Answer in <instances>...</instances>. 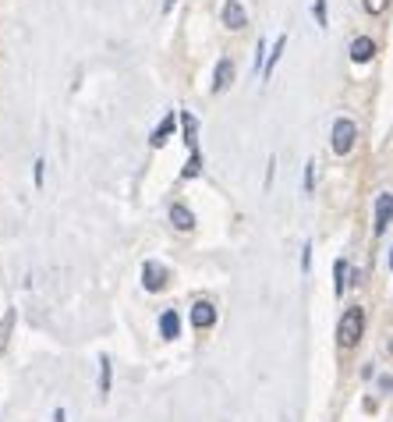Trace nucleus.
I'll return each mask as SVG.
<instances>
[{"mask_svg":"<svg viewBox=\"0 0 393 422\" xmlns=\"http://www.w3.org/2000/svg\"><path fill=\"white\" fill-rule=\"evenodd\" d=\"M361 330H365V309H361V305L344 309L340 327H336V344H340V348H354V344L361 341Z\"/></svg>","mask_w":393,"mask_h":422,"instance_id":"nucleus-1","label":"nucleus"},{"mask_svg":"<svg viewBox=\"0 0 393 422\" xmlns=\"http://www.w3.org/2000/svg\"><path fill=\"white\" fill-rule=\"evenodd\" d=\"M354 139H358V128H354V121L340 117V121L333 124V153H336V156H347V153L354 149Z\"/></svg>","mask_w":393,"mask_h":422,"instance_id":"nucleus-2","label":"nucleus"},{"mask_svg":"<svg viewBox=\"0 0 393 422\" xmlns=\"http://www.w3.org/2000/svg\"><path fill=\"white\" fill-rule=\"evenodd\" d=\"M389 221H393V195L382 192V195L375 199V235H382V231L389 228Z\"/></svg>","mask_w":393,"mask_h":422,"instance_id":"nucleus-3","label":"nucleus"},{"mask_svg":"<svg viewBox=\"0 0 393 422\" xmlns=\"http://www.w3.org/2000/svg\"><path fill=\"white\" fill-rule=\"evenodd\" d=\"M375 57V43L368 40V36H358L354 43H351V61L354 64H368Z\"/></svg>","mask_w":393,"mask_h":422,"instance_id":"nucleus-4","label":"nucleus"},{"mask_svg":"<svg viewBox=\"0 0 393 422\" xmlns=\"http://www.w3.org/2000/svg\"><path fill=\"white\" fill-rule=\"evenodd\" d=\"M142 281H146V291H163V284H167V270L156 266V263H146Z\"/></svg>","mask_w":393,"mask_h":422,"instance_id":"nucleus-5","label":"nucleus"},{"mask_svg":"<svg viewBox=\"0 0 393 422\" xmlns=\"http://www.w3.org/2000/svg\"><path fill=\"white\" fill-rule=\"evenodd\" d=\"M192 323H195L199 330L213 327V323H216V309H213L209 302H195V305H192Z\"/></svg>","mask_w":393,"mask_h":422,"instance_id":"nucleus-6","label":"nucleus"},{"mask_svg":"<svg viewBox=\"0 0 393 422\" xmlns=\"http://www.w3.org/2000/svg\"><path fill=\"white\" fill-rule=\"evenodd\" d=\"M245 8L237 4V0H227V4H223V25L227 29H245Z\"/></svg>","mask_w":393,"mask_h":422,"instance_id":"nucleus-7","label":"nucleus"},{"mask_svg":"<svg viewBox=\"0 0 393 422\" xmlns=\"http://www.w3.org/2000/svg\"><path fill=\"white\" fill-rule=\"evenodd\" d=\"M230 82H234V64L223 57V61L216 64V75H213V93H223Z\"/></svg>","mask_w":393,"mask_h":422,"instance_id":"nucleus-8","label":"nucleus"},{"mask_svg":"<svg viewBox=\"0 0 393 422\" xmlns=\"http://www.w3.org/2000/svg\"><path fill=\"white\" fill-rule=\"evenodd\" d=\"M170 224H174L177 231H192V228H195L192 209H188V206H170Z\"/></svg>","mask_w":393,"mask_h":422,"instance_id":"nucleus-9","label":"nucleus"},{"mask_svg":"<svg viewBox=\"0 0 393 422\" xmlns=\"http://www.w3.org/2000/svg\"><path fill=\"white\" fill-rule=\"evenodd\" d=\"M181 128H184V142H188V149L199 153V121H195L188 110L181 114Z\"/></svg>","mask_w":393,"mask_h":422,"instance_id":"nucleus-10","label":"nucleus"},{"mask_svg":"<svg viewBox=\"0 0 393 422\" xmlns=\"http://www.w3.org/2000/svg\"><path fill=\"white\" fill-rule=\"evenodd\" d=\"M174 124H177V117H174V114H167V117L160 121V128H156V131L149 135V142H153V146L160 149V146H163V142H167V139L174 135Z\"/></svg>","mask_w":393,"mask_h":422,"instance_id":"nucleus-11","label":"nucleus"},{"mask_svg":"<svg viewBox=\"0 0 393 422\" xmlns=\"http://www.w3.org/2000/svg\"><path fill=\"white\" fill-rule=\"evenodd\" d=\"M160 334H163L167 341H174V337L181 334V320H177V312H174V309H167V312L160 316Z\"/></svg>","mask_w":393,"mask_h":422,"instance_id":"nucleus-12","label":"nucleus"},{"mask_svg":"<svg viewBox=\"0 0 393 422\" xmlns=\"http://www.w3.org/2000/svg\"><path fill=\"white\" fill-rule=\"evenodd\" d=\"M15 309H8L4 312V320H0V355H4L8 351V341H11V330H15Z\"/></svg>","mask_w":393,"mask_h":422,"instance_id":"nucleus-13","label":"nucleus"},{"mask_svg":"<svg viewBox=\"0 0 393 422\" xmlns=\"http://www.w3.org/2000/svg\"><path fill=\"white\" fill-rule=\"evenodd\" d=\"M283 50H287V36H280V40H276V47H273V54L266 57V68H262V75H266V78H269V75H273V68L280 64V54H283Z\"/></svg>","mask_w":393,"mask_h":422,"instance_id":"nucleus-14","label":"nucleus"},{"mask_svg":"<svg viewBox=\"0 0 393 422\" xmlns=\"http://www.w3.org/2000/svg\"><path fill=\"white\" fill-rule=\"evenodd\" d=\"M333 277H336V295H344V288L351 284V281H347V277H351V266H347L344 259H336V263H333Z\"/></svg>","mask_w":393,"mask_h":422,"instance_id":"nucleus-15","label":"nucleus"},{"mask_svg":"<svg viewBox=\"0 0 393 422\" xmlns=\"http://www.w3.org/2000/svg\"><path fill=\"white\" fill-rule=\"evenodd\" d=\"M199 170H202V156H199V153H192V156H188V163H184V170H181V177H195Z\"/></svg>","mask_w":393,"mask_h":422,"instance_id":"nucleus-16","label":"nucleus"},{"mask_svg":"<svg viewBox=\"0 0 393 422\" xmlns=\"http://www.w3.org/2000/svg\"><path fill=\"white\" fill-rule=\"evenodd\" d=\"M100 394H103V397L110 394V362H107V358L100 362Z\"/></svg>","mask_w":393,"mask_h":422,"instance_id":"nucleus-17","label":"nucleus"},{"mask_svg":"<svg viewBox=\"0 0 393 422\" xmlns=\"http://www.w3.org/2000/svg\"><path fill=\"white\" fill-rule=\"evenodd\" d=\"M361 4H365V11H368V15H382L389 0H361Z\"/></svg>","mask_w":393,"mask_h":422,"instance_id":"nucleus-18","label":"nucleus"},{"mask_svg":"<svg viewBox=\"0 0 393 422\" xmlns=\"http://www.w3.org/2000/svg\"><path fill=\"white\" fill-rule=\"evenodd\" d=\"M312 184H315V160H312L308 170H305V192H312Z\"/></svg>","mask_w":393,"mask_h":422,"instance_id":"nucleus-19","label":"nucleus"},{"mask_svg":"<svg viewBox=\"0 0 393 422\" xmlns=\"http://www.w3.org/2000/svg\"><path fill=\"white\" fill-rule=\"evenodd\" d=\"M315 22L326 25V0H315Z\"/></svg>","mask_w":393,"mask_h":422,"instance_id":"nucleus-20","label":"nucleus"},{"mask_svg":"<svg viewBox=\"0 0 393 422\" xmlns=\"http://www.w3.org/2000/svg\"><path fill=\"white\" fill-rule=\"evenodd\" d=\"M43 167H47V163H43V160H36V170H33V177H36V188H43Z\"/></svg>","mask_w":393,"mask_h":422,"instance_id":"nucleus-21","label":"nucleus"},{"mask_svg":"<svg viewBox=\"0 0 393 422\" xmlns=\"http://www.w3.org/2000/svg\"><path fill=\"white\" fill-rule=\"evenodd\" d=\"M54 422H64V408H57V411H54Z\"/></svg>","mask_w":393,"mask_h":422,"instance_id":"nucleus-22","label":"nucleus"},{"mask_svg":"<svg viewBox=\"0 0 393 422\" xmlns=\"http://www.w3.org/2000/svg\"><path fill=\"white\" fill-rule=\"evenodd\" d=\"M163 8H167V11H170V8H174V0H163Z\"/></svg>","mask_w":393,"mask_h":422,"instance_id":"nucleus-23","label":"nucleus"},{"mask_svg":"<svg viewBox=\"0 0 393 422\" xmlns=\"http://www.w3.org/2000/svg\"><path fill=\"white\" fill-rule=\"evenodd\" d=\"M389 266H393V256H389Z\"/></svg>","mask_w":393,"mask_h":422,"instance_id":"nucleus-24","label":"nucleus"},{"mask_svg":"<svg viewBox=\"0 0 393 422\" xmlns=\"http://www.w3.org/2000/svg\"><path fill=\"white\" fill-rule=\"evenodd\" d=\"M389 351H393V341H389Z\"/></svg>","mask_w":393,"mask_h":422,"instance_id":"nucleus-25","label":"nucleus"}]
</instances>
